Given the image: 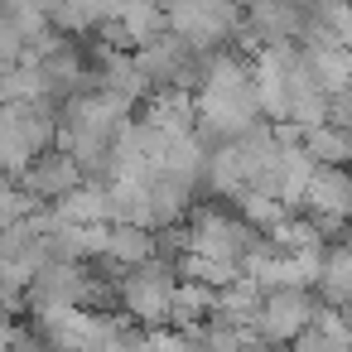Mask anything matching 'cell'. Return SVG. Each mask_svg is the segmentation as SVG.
<instances>
[{"label":"cell","instance_id":"obj_2","mask_svg":"<svg viewBox=\"0 0 352 352\" xmlns=\"http://www.w3.org/2000/svg\"><path fill=\"white\" fill-rule=\"evenodd\" d=\"M265 236L251 227V222H241V217H227V212H198L193 217V227L184 232V251H198V256H217V261H232V265H241L256 246H261Z\"/></svg>","mask_w":352,"mask_h":352},{"label":"cell","instance_id":"obj_5","mask_svg":"<svg viewBox=\"0 0 352 352\" xmlns=\"http://www.w3.org/2000/svg\"><path fill=\"white\" fill-rule=\"evenodd\" d=\"M314 289H318V299H323L328 309H342V304H347V294H352V256H347L342 241L323 246L318 270H314Z\"/></svg>","mask_w":352,"mask_h":352},{"label":"cell","instance_id":"obj_3","mask_svg":"<svg viewBox=\"0 0 352 352\" xmlns=\"http://www.w3.org/2000/svg\"><path fill=\"white\" fill-rule=\"evenodd\" d=\"M314 309H318V304L309 299L304 285H270V289H261V309H256L251 328H256L261 342H289V338L309 323Z\"/></svg>","mask_w":352,"mask_h":352},{"label":"cell","instance_id":"obj_1","mask_svg":"<svg viewBox=\"0 0 352 352\" xmlns=\"http://www.w3.org/2000/svg\"><path fill=\"white\" fill-rule=\"evenodd\" d=\"M174 285H179L174 261H164V256H145V261L126 265V275L116 280V299L126 304L131 318L164 323V318H169V304H174Z\"/></svg>","mask_w":352,"mask_h":352},{"label":"cell","instance_id":"obj_7","mask_svg":"<svg viewBox=\"0 0 352 352\" xmlns=\"http://www.w3.org/2000/svg\"><path fill=\"white\" fill-rule=\"evenodd\" d=\"M304 155L309 164H342L347 160V126H333V121H318V126H304Z\"/></svg>","mask_w":352,"mask_h":352},{"label":"cell","instance_id":"obj_6","mask_svg":"<svg viewBox=\"0 0 352 352\" xmlns=\"http://www.w3.org/2000/svg\"><path fill=\"white\" fill-rule=\"evenodd\" d=\"M294 347H304V352H347V342H352V333H347V323H342V309H314L309 314V323L289 338Z\"/></svg>","mask_w":352,"mask_h":352},{"label":"cell","instance_id":"obj_4","mask_svg":"<svg viewBox=\"0 0 352 352\" xmlns=\"http://www.w3.org/2000/svg\"><path fill=\"white\" fill-rule=\"evenodd\" d=\"M30 160H34V164L25 169V193L39 198V203H44V198H63L68 188L82 184V164H78L68 150H49V145H44V150L30 155Z\"/></svg>","mask_w":352,"mask_h":352}]
</instances>
